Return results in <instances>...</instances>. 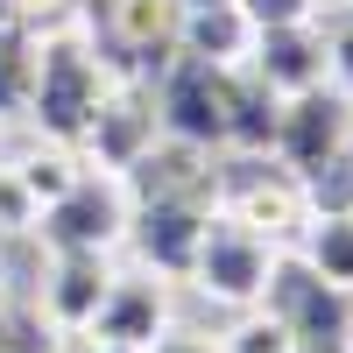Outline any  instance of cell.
<instances>
[{"instance_id":"6da1fadb","label":"cell","mask_w":353,"mask_h":353,"mask_svg":"<svg viewBox=\"0 0 353 353\" xmlns=\"http://www.w3.org/2000/svg\"><path fill=\"white\" fill-rule=\"evenodd\" d=\"M36 85H28V113L21 121L36 128L43 141H64V149H78L85 128H92V113L106 99V85L121 71H106L99 57V36L92 21H36Z\"/></svg>"},{"instance_id":"7a4b0ae2","label":"cell","mask_w":353,"mask_h":353,"mask_svg":"<svg viewBox=\"0 0 353 353\" xmlns=\"http://www.w3.org/2000/svg\"><path fill=\"white\" fill-rule=\"evenodd\" d=\"M212 212H226L233 226H248V233H261L276 248H297V233L311 219V198H304V176L283 170L276 156L226 149L219 156V184H212Z\"/></svg>"},{"instance_id":"3957f363","label":"cell","mask_w":353,"mask_h":353,"mask_svg":"<svg viewBox=\"0 0 353 353\" xmlns=\"http://www.w3.org/2000/svg\"><path fill=\"white\" fill-rule=\"evenodd\" d=\"M261 311L297 339V353H346V339H353V297L332 290L297 248L276 254L269 290H261Z\"/></svg>"},{"instance_id":"277c9868","label":"cell","mask_w":353,"mask_h":353,"mask_svg":"<svg viewBox=\"0 0 353 353\" xmlns=\"http://www.w3.org/2000/svg\"><path fill=\"white\" fill-rule=\"evenodd\" d=\"M128 241V184L113 170H78V184L36 212V248L50 254H113Z\"/></svg>"},{"instance_id":"5b68a950","label":"cell","mask_w":353,"mask_h":353,"mask_svg":"<svg viewBox=\"0 0 353 353\" xmlns=\"http://www.w3.org/2000/svg\"><path fill=\"white\" fill-rule=\"evenodd\" d=\"M156 113L170 141H191V149L226 156V64H205V57L176 50L156 71Z\"/></svg>"},{"instance_id":"8992f818","label":"cell","mask_w":353,"mask_h":353,"mask_svg":"<svg viewBox=\"0 0 353 353\" xmlns=\"http://www.w3.org/2000/svg\"><path fill=\"white\" fill-rule=\"evenodd\" d=\"M276 254H283L276 241H261V233L233 226L226 212H212V226H205V241H198V254H191V276H184V283H198L212 304H241V311H254L261 290H269Z\"/></svg>"},{"instance_id":"52a82bcc","label":"cell","mask_w":353,"mask_h":353,"mask_svg":"<svg viewBox=\"0 0 353 353\" xmlns=\"http://www.w3.org/2000/svg\"><path fill=\"white\" fill-rule=\"evenodd\" d=\"M212 226V198H128V248L149 276L184 283L191 254Z\"/></svg>"},{"instance_id":"ba28073f","label":"cell","mask_w":353,"mask_h":353,"mask_svg":"<svg viewBox=\"0 0 353 353\" xmlns=\"http://www.w3.org/2000/svg\"><path fill=\"white\" fill-rule=\"evenodd\" d=\"M156 141H163L156 85H149V78H113L78 149H85V163H92V170H113V176H121V170H134L141 156H149Z\"/></svg>"},{"instance_id":"9c48e42d","label":"cell","mask_w":353,"mask_h":353,"mask_svg":"<svg viewBox=\"0 0 353 353\" xmlns=\"http://www.w3.org/2000/svg\"><path fill=\"white\" fill-rule=\"evenodd\" d=\"M353 149V106L332 92V85H311V92H297V99H283V113H276V163L283 170H297V176H318L332 156H346Z\"/></svg>"},{"instance_id":"30bf717a","label":"cell","mask_w":353,"mask_h":353,"mask_svg":"<svg viewBox=\"0 0 353 353\" xmlns=\"http://www.w3.org/2000/svg\"><path fill=\"white\" fill-rule=\"evenodd\" d=\"M106 43L121 50V78L163 71L184 43V0H106Z\"/></svg>"},{"instance_id":"8fae6325","label":"cell","mask_w":353,"mask_h":353,"mask_svg":"<svg viewBox=\"0 0 353 353\" xmlns=\"http://www.w3.org/2000/svg\"><path fill=\"white\" fill-rule=\"evenodd\" d=\"M85 332H99L106 346H134V353H141V346H156V339L170 332V290H163V276H149V269L113 276Z\"/></svg>"},{"instance_id":"7c38bea8","label":"cell","mask_w":353,"mask_h":353,"mask_svg":"<svg viewBox=\"0 0 353 353\" xmlns=\"http://www.w3.org/2000/svg\"><path fill=\"white\" fill-rule=\"evenodd\" d=\"M106 254H43V283H36V318H50V332H85L106 297Z\"/></svg>"},{"instance_id":"4fadbf2b","label":"cell","mask_w":353,"mask_h":353,"mask_svg":"<svg viewBox=\"0 0 353 353\" xmlns=\"http://www.w3.org/2000/svg\"><path fill=\"white\" fill-rule=\"evenodd\" d=\"M254 78L269 85V92L297 99L311 85H325V36H318V21H290V28H254V50H248Z\"/></svg>"},{"instance_id":"5bb4252c","label":"cell","mask_w":353,"mask_h":353,"mask_svg":"<svg viewBox=\"0 0 353 353\" xmlns=\"http://www.w3.org/2000/svg\"><path fill=\"white\" fill-rule=\"evenodd\" d=\"M276 113H283V92H269L254 78V64H226V149L269 156L276 149Z\"/></svg>"},{"instance_id":"9a60e30c","label":"cell","mask_w":353,"mask_h":353,"mask_svg":"<svg viewBox=\"0 0 353 353\" xmlns=\"http://www.w3.org/2000/svg\"><path fill=\"white\" fill-rule=\"evenodd\" d=\"M36 14L28 0H0V121L28 113V85H36Z\"/></svg>"},{"instance_id":"2e32d148","label":"cell","mask_w":353,"mask_h":353,"mask_svg":"<svg viewBox=\"0 0 353 353\" xmlns=\"http://www.w3.org/2000/svg\"><path fill=\"white\" fill-rule=\"evenodd\" d=\"M184 57H205V64H248L254 50V21L233 8H184V43H176Z\"/></svg>"},{"instance_id":"e0dca14e","label":"cell","mask_w":353,"mask_h":353,"mask_svg":"<svg viewBox=\"0 0 353 353\" xmlns=\"http://www.w3.org/2000/svg\"><path fill=\"white\" fill-rule=\"evenodd\" d=\"M297 254H304L332 290L353 297V212H311L304 233H297Z\"/></svg>"},{"instance_id":"ac0fdd59","label":"cell","mask_w":353,"mask_h":353,"mask_svg":"<svg viewBox=\"0 0 353 353\" xmlns=\"http://www.w3.org/2000/svg\"><path fill=\"white\" fill-rule=\"evenodd\" d=\"M8 170L21 176V191L36 198V212L43 205H57L71 184H78V170H85V156L78 149H64V141H36V149H21V156H8Z\"/></svg>"},{"instance_id":"d6986e66","label":"cell","mask_w":353,"mask_h":353,"mask_svg":"<svg viewBox=\"0 0 353 353\" xmlns=\"http://www.w3.org/2000/svg\"><path fill=\"white\" fill-rule=\"evenodd\" d=\"M318 36H325V85L353 106V8H339L332 21H318Z\"/></svg>"},{"instance_id":"ffe728a7","label":"cell","mask_w":353,"mask_h":353,"mask_svg":"<svg viewBox=\"0 0 353 353\" xmlns=\"http://www.w3.org/2000/svg\"><path fill=\"white\" fill-rule=\"evenodd\" d=\"M219 353H297V339H290V332L276 325V318L254 304V311L241 318V325H233V332L219 339Z\"/></svg>"},{"instance_id":"44dd1931","label":"cell","mask_w":353,"mask_h":353,"mask_svg":"<svg viewBox=\"0 0 353 353\" xmlns=\"http://www.w3.org/2000/svg\"><path fill=\"white\" fill-rule=\"evenodd\" d=\"M304 198H311V212H353V149L332 156L318 176H304Z\"/></svg>"},{"instance_id":"7402d4cb","label":"cell","mask_w":353,"mask_h":353,"mask_svg":"<svg viewBox=\"0 0 353 353\" xmlns=\"http://www.w3.org/2000/svg\"><path fill=\"white\" fill-rule=\"evenodd\" d=\"M254 28H290V21H318V0H233Z\"/></svg>"},{"instance_id":"603a6c76","label":"cell","mask_w":353,"mask_h":353,"mask_svg":"<svg viewBox=\"0 0 353 353\" xmlns=\"http://www.w3.org/2000/svg\"><path fill=\"white\" fill-rule=\"evenodd\" d=\"M141 353H219V339H205V332H184V325H170L156 346H141Z\"/></svg>"},{"instance_id":"cb8c5ba5","label":"cell","mask_w":353,"mask_h":353,"mask_svg":"<svg viewBox=\"0 0 353 353\" xmlns=\"http://www.w3.org/2000/svg\"><path fill=\"white\" fill-rule=\"evenodd\" d=\"M50 353H106V339H99V332H57Z\"/></svg>"},{"instance_id":"d4e9b609","label":"cell","mask_w":353,"mask_h":353,"mask_svg":"<svg viewBox=\"0 0 353 353\" xmlns=\"http://www.w3.org/2000/svg\"><path fill=\"white\" fill-rule=\"evenodd\" d=\"M184 8H226V0H184Z\"/></svg>"},{"instance_id":"484cf974","label":"cell","mask_w":353,"mask_h":353,"mask_svg":"<svg viewBox=\"0 0 353 353\" xmlns=\"http://www.w3.org/2000/svg\"><path fill=\"white\" fill-rule=\"evenodd\" d=\"M339 8H353V0H339Z\"/></svg>"},{"instance_id":"4316f807","label":"cell","mask_w":353,"mask_h":353,"mask_svg":"<svg viewBox=\"0 0 353 353\" xmlns=\"http://www.w3.org/2000/svg\"><path fill=\"white\" fill-rule=\"evenodd\" d=\"M0 163H8V149H0Z\"/></svg>"},{"instance_id":"83f0119b","label":"cell","mask_w":353,"mask_h":353,"mask_svg":"<svg viewBox=\"0 0 353 353\" xmlns=\"http://www.w3.org/2000/svg\"><path fill=\"white\" fill-rule=\"evenodd\" d=\"M36 353H50V346H36Z\"/></svg>"},{"instance_id":"f1b7e54d","label":"cell","mask_w":353,"mask_h":353,"mask_svg":"<svg viewBox=\"0 0 353 353\" xmlns=\"http://www.w3.org/2000/svg\"><path fill=\"white\" fill-rule=\"evenodd\" d=\"M346 353H353V339H346Z\"/></svg>"}]
</instances>
